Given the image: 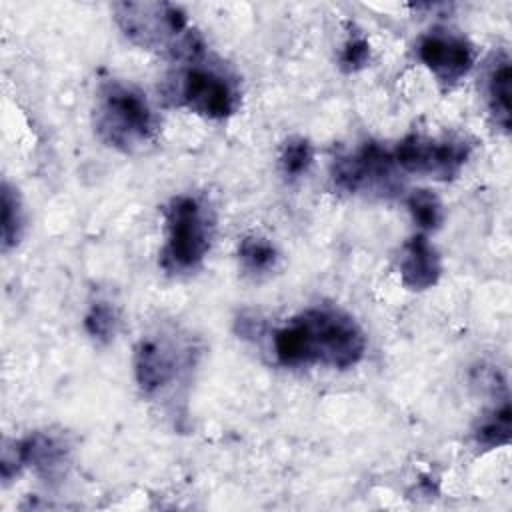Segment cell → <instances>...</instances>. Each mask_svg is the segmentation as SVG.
<instances>
[{"mask_svg":"<svg viewBox=\"0 0 512 512\" xmlns=\"http://www.w3.org/2000/svg\"><path fill=\"white\" fill-rule=\"evenodd\" d=\"M274 356L282 366L324 364L350 368L366 350V336L358 322L340 308H308L272 336Z\"/></svg>","mask_w":512,"mask_h":512,"instance_id":"obj_1","label":"cell"},{"mask_svg":"<svg viewBox=\"0 0 512 512\" xmlns=\"http://www.w3.org/2000/svg\"><path fill=\"white\" fill-rule=\"evenodd\" d=\"M112 10L122 34L144 50L174 62L204 54L202 36L188 24L182 8L170 2H118Z\"/></svg>","mask_w":512,"mask_h":512,"instance_id":"obj_2","label":"cell"},{"mask_svg":"<svg viewBox=\"0 0 512 512\" xmlns=\"http://www.w3.org/2000/svg\"><path fill=\"white\" fill-rule=\"evenodd\" d=\"M92 122L98 138L120 152L142 148L156 132V116L146 96L136 86L114 78L98 86Z\"/></svg>","mask_w":512,"mask_h":512,"instance_id":"obj_3","label":"cell"},{"mask_svg":"<svg viewBox=\"0 0 512 512\" xmlns=\"http://www.w3.org/2000/svg\"><path fill=\"white\" fill-rule=\"evenodd\" d=\"M164 98L206 118H226L238 110L240 88L224 64L206 62L204 54L178 62L162 86Z\"/></svg>","mask_w":512,"mask_h":512,"instance_id":"obj_4","label":"cell"},{"mask_svg":"<svg viewBox=\"0 0 512 512\" xmlns=\"http://www.w3.org/2000/svg\"><path fill=\"white\" fill-rule=\"evenodd\" d=\"M214 218L210 208L188 194L176 196L166 208V244L160 262L168 272L194 270L210 250Z\"/></svg>","mask_w":512,"mask_h":512,"instance_id":"obj_5","label":"cell"},{"mask_svg":"<svg viewBox=\"0 0 512 512\" xmlns=\"http://www.w3.org/2000/svg\"><path fill=\"white\" fill-rule=\"evenodd\" d=\"M332 182L338 190L350 194L388 198L400 192L394 156L376 142H366L356 152L336 158L332 164Z\"/></svg>","mask_w":512,"mask_h":512,"instance_id":"obj_6","label":"cell"},{"mask_svg":"<svg viewBox=\"0 0 512 512\" xmlns=\"http://www.w3.org/2000/svg\"><path fill=\"white\" fill-rule=\"evenodd\" d=\"M394 162L404 172L426 174L438 180L458 176L470 156V144L462 138H430L424 134L404 136L394 152Z\"/></svg>","mask_w":512,"mask_h":512,"instance_id":"obj_7","label":"cell"},{"mask_svg":"<svg viewBox=\"0 0 512 512\" xmlns=\"http://www.w3.org/2000/svg\"><path fill=\"white\" fill-rule=\"evenodd\" d=\"M70 444L64 434L56 432H32L22 440H4L2 448V478L8 482L28 466L38 476L52 480L64 472L68 464Z\"/></svg>","mask_w":512,"mask_h":512,"instance_id":"obj_8","label":"cell"},{"mask_svg":"<svg viewBox=\"0 0 512 512\" xmlns=\"http://www.w3.org/2000/svg\"><path fill=\"white\" fill-rule=\"evenodd\" d=\"M186 364L184 352L166 336H146L134 352V376L144 394H158Z\"/></svg>","mask_w":512,"mask_h":512,"instance_id":"obj_9","label":"cell"},{"mask_svg":"<svg viewBox=\"0 0 512 512\" xmlns=\"http://www.w3.org/2000/svg\"><path fill=\"white\" fill-rule=\"evenodd\" d=\"M418 58L442 84H454L470 72L474 46L460 34L430 30L418 42Z\"/></svg>","mask_w":512,"mask_h":512,"instance_id":"obj_10","label":"cell"},{"mask_svg":"<svg viewBox=\"0 0 512 512\" xmlns=\"http://www.w3.org/2000/svg\"><path fill=\"white\" fill-rule=\"evenodd\" d=\"M442 274V264L436 248L424 234L412 236L400 254V278L408 290L432 288Z\"/></svg>","mask_w":512,"mask_h":512,"instance_id":"obj_11","label":"cell"},{"mask_svg":"<svg viewBox=\"0 0 512 512\" xmlns=\"http://www.w3.org/2000/svg\"><path fill=\"white\" fill-rule=\"evenodd\" d=\"M510 82H512V68L508 54L500 52L494 56L492 64L486 70V102L490 114L494 116L496 124L510 132Z\"/></svg>","mask_w":512,"mask_h":512,"instance_id":"obj_12","label":"cell"},{"mask_svg":"<svg viewBox=\"0 0 512 512\" xmlns=\"http://www.w3.org/2000/svg\"><path fill=\"white\" fill-rule=\"evenodd\" d=\"M512 436V410L508 396L502 398L500 404L490 408L486 414L480 416L474 428V440L480 448L490 450L498 446H506Z\"/></svg>","mask_w":512,"mask_h":512,"instance_id":"obj_13","label":"cell"},{"mask_svg":"<svg viewBox=\"0 0 512 512\" xmlns=\"http://www.w3.org/2000/svg\"><path fill=\"white\" fill-rule=\"evenodd\" d=\"M238 256H240L244 270L250 274L270 272L278 258L272 242L258 234H250V236L242 238V242L238 246Z\"/></svg>","mask_w":512,"mask_h":512,"instance_id":"obj_14","label":"cell"},{"mask_svg":"<svg viewBox=\"0 0 512 512\" xmlns=\"http://www.w3.org/2000/svg\"><path fill=\"white\" fill-rule=\"evenodd\" d=\"M22 204L16 188L8 180L2 182V252H8L12 246H16L20 232H22Z\"/></svg>","mask_w":512,"mask_h":512,"instance_id":"obj_15","label":"cell"},{"mask_svg":"<svg viewBox=\"0 0 512 512\" xmlns=\"http://www.w3.org/2000/svg\"><path fill=\"white\" fill-rule=\"evenodd\" d=\"M406 206H408L414 222L422 230H436L444 220L442 202L438 200V196L434 192H430L426 188L412 190L406 198Z\"/></svg>","mask_w":512,"mask_h":512,"instance_id":"obj_16","label":"cell"},{"mask_svg":"<svg viewBox=\"0 0 512 512\" xmlns=\"http://www.w3.org/2000/svg\"><path fill=\"white\" fill-rule=\"evenodd\" d=\"M312 160H314L312 144L306 138H302V136L288 138L286 144L282 146L280 168H282V174L286 178H290V180L306 174L310 164H312Z\"/></svg>","mask_w":512,"mask_h":512,"instance_id":"obj_17","label":"cell"},{"mask_svg":"<svg viewBox=\"0 0 512 512\" xmlns=\"http://www.w3.org/2000/svg\"><path fill=\"white\" fill-rule=\"evenodd\" d=\"M116 326L118 316L114 306H110L108 302H94L84 316L86 332L98 342H110L116 334Z\"/></svg>","mask_w":512,"mask_h":512,"instance_id":"obj_18","label":"cell"},{"mask_svg":"<svg viewBox=\"0 0 512 512\" xmlns=\"http://www.w3.org/2000/svg\"><path fill=\"white\" fill-rule=\"evenodd\" d=\"M370 58V46L362 36H350L340 52V66L346 72H356L366 66Z\"/></svg>","mask_w":512,"mask_h":512,"instance_id":"obj_19","label":"cell"}]
</instances>
